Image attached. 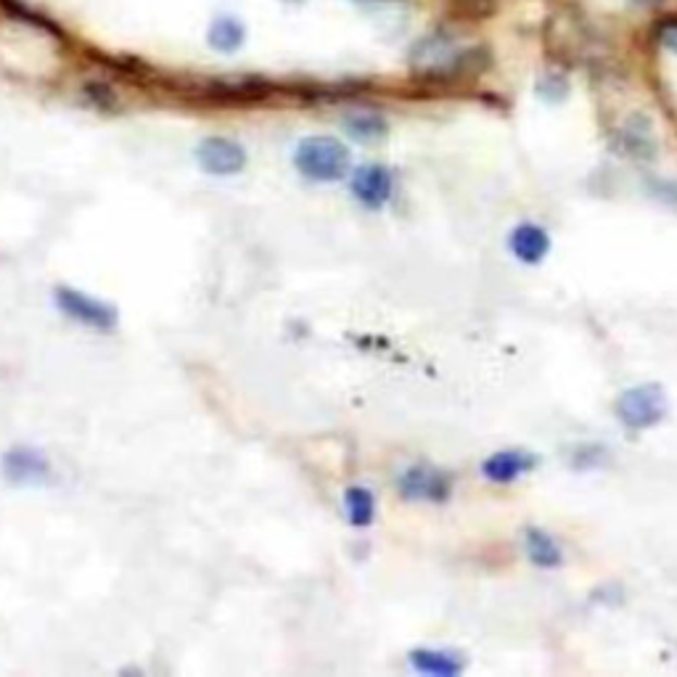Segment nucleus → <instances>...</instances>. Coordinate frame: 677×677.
<instances>
[{
    "instance_id": "9b49d317",
    "label": "nucleus",
    "mask_w": 677,
    "mask_h": 677,
    "mask_svg": "<svg viewBox=\"0 0 677 677\" xmlns=\"http://www.w3.org/2000/svg\"><path fill=\"white\" fill-rule=\"evenodd\" d=\"M410 664H414V669H418V673L434 677H455L464 673V662H460L458 656L432 649L414 651V654H410Z\"/></svg>"
},
{
    "instance_id": "f03ea898",
    "label": "nucleus",
    "mask_w": 677,
    "mask_h": 677,
    "mask_svg": "<svg viewBox=\"0 0 677 677\" xmlns=\"http://www.w3.org/2000/svg\"><path fill=\"white\" fill-rule=\"evenodd\" d=\"M617 416L627 429H643L656 427L664 416H667V395H664L662 386L656 384H643L632 386V390L621 392L617 399Z\"/></svg>"
},
{
    "instance_id": "7ed1b4c3",
    "label": "nucleus",
    "mask_w": 677,
    "mask_h": 677,
    "mask_svg": "<svg viewBox=\"0 0 677 677\" xmlns=\"http://www.w3.org/2000/svg\"><path fill=\"white\" fill-rule=\"evenodd\" d=\"M59 310L66 318L77 320V323L90 325V329H114L116 312L109 305H103L101 299L88 297V294L75 292V288L61 286L57 292Z\"/></svg>"
},
{
    "instance_id": "6e6552de",
    "label": "nucleus",
    "mask_w": 677,
    "mask_h": 677,
    "mask_svg": "<svg viewBox=\"0 0 677 677\" xmlns=\"http://www.w3.org/2000/svg\"><path fill=\"white\" fill-rule=\"evenodd\" d=\"M538 458L521 451H501L490 455L482 464V473L495 484H510L521 477V473L532 471Z\"/></svg>"
},
{
    "instance_id": "2eb2a0df",
    "label": "nucleus",
    "mask_w": 677,
    "mask_h": 677,
    "mask_svg": "<svg viewBox=\"0 0 677 677\" xmlns=\"http://www.w3.org/2000/svg\"><path fill=\"white\" fill-rule=\"evenodd\" d=\"M656 40H658V46H664L667 51L677 53V20H664L662 24H658Z\"/></svg>"
},
{
    "instance_id": "0eeeda50",
    "label": "nucleus",
    "mask_w": 677,
    "mask_h": 677,
    "mask_svg": "<svg viewBox=\"0 0 677 677\" xmlns=\"http://www.w3.org/2000/svg\"><path fill=\"white\" fill-rule=\"evenodd\" d=\"M510 251L519 262L525 264H538L545 260V255L551 251V236H547L545 227L534 223H521L514 227L510 233Z\"/></svg>"
},
{
    "instance_id": "1a4fd4ad",
    "label": "nucleus",
    "mask_w": 677,
    "mask_h": 677,
    "mask_svg": "<svg viewBox=\"0 0 677 677\" xmlns=\"http://www.w3.org/2000/svg\"><path fill=\"white\" fill-rule=\"evenodd\" d=\"M527 556L540 569H558L564 564L562 545L538 527L527 529Z\"/></svg>"
},
{
    "instance_id": "f257e3e1",
    "label": "nucleus",
    "mask_w": 677,
    "mask_h": 677,
    "mask_svg": "<svg viewBox=\"0 0 677 677\" xmlns=\"http://www.w3.org/2000/svg\"><path fill=\"white\" fill-rule=\"evenodd\" d=\"M294 164L305 177L318 183H334L338 177L347 175L349 170V151L344 144L329 135H312L305 138L294 151Z\"/></svg>"
},
{
    "instance_id": "20e7f679",
    "label": "nucleus",
    "mask_w": 677,
    "mask_h": 677,
    "mask_svg": "<svg viewBox=\"0 0 677 677\" xmlns=\"http://www.w3.org/2000/svg\"><path fill=\"white\" fill-rule=\"evenodd\" d=\"M196 159L209 175H238L246 168L244 146L231 138H220V135L201 140Z\"/></svg>"
},
{
    "instance_id": "f8f14e48",
    "label": "nucleus",
    "mask_w": 677,
    "mask_h": 677,
    "mask_svg": "<svg viewBox=\"0 0 677 677\" xmlns=\"http://www.w3.org/2000/svg\"><path fill=\"white\" fill-rule=\"evenodd\" d=\"M344 508H347L349 525L366 529L377 519V497L366 488H349L344 492Z\"/></svg>"
},
{
    "instance_id": "39448f33",
    "label": "nucleus",
    "mask_w": 677,
    "mask_h": 677,
    "mask_svg": "<svg viewBox=\"0 0 677 677\" xmlns=\"http://www.w3.org/2000/svg\"><path fill=\"white\" fill-rule=\"evenodd\" d=\"M399 495L408 501L423 503H445L451 497V479L442 471L429 469V466H414L399 477Z\"/></svg>"
},
{
    "instance_id": "dca6fc26",
    "label": "nucleus",
    "mask_w": 677,
    "mask_h": 677,
    "mask_svg": "<svg viewBox=\"0 0 677 677\" xmlns=\"http://www.w3.org/2000/svg\"><path fill=\"white\" fill-rule=\"evenodd\" d=\"M638 3H654V0H638Z\"/></svg>"
},
{
    "instance_id": "423d86ee",
    "label": "nucleus",
    "mask_w": 677,
    "mask_h": 677,
    "mask_svg": "<svg viewBox=\"0 0 677 677\" xmlns=\"http://www.w3.org/2000/svg\"><path fill=\"white\" fill-rule=\"evenodd\" d=\"M353 194L368 209H381L392 199L390 170L381 168V164H366V168L355 170Z\"/></svg>"
},
{
    "instance_id": "ddd939ff",
    "label": "nucleus",
    "mask_w": 677,
    "mask_h": 677,
    "mask_svg": "<svg viewBox=\"0 0 677 677\" xmlns=\"http://www.w3.org/2000/svg\"><path fill=\"white\" fill-rule=\"evenodd\" d=\"M244 38H246L244 24L233 20V16H220V20H214L212 27H209V46H212L214 51L223 53L238 51Z\"/></svg>"
},
{
    "instance_id": "9d476101",
    "label": "nucleus",
    "mask_w": 677,
    "mask_h": 677,
    "mask_svg": "<svg viewBox=\"0 0 677 677\" xmlns=\"http://www.w3.org/2000/svg\"><path fill=\"white\" fill-rule=\"evenodd\" d=\"M5 477L16 484H27V482H40L46 477L48 464L40 458L38 453L29 451H14L5 455Z\"/></svg>"
},
{
    "instance_id": "4468645a",
    "label": "nucleus",
    "mask_w": 677,
    "mask_h": 677,
    "mask_svg": "<svg viewBox=\"0 0 677 677\" xmlns=\"http://www.w3.org/2000/svg\"><path fill=\"white\" fill-rule=\"evenodd\" d=\"M347 133L358 140H379L386 135V122L379 114H353L347 120Z\"/></svg>"
}]
</instances>
